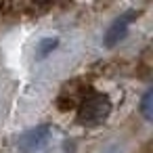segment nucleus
I'll list each match as a JSON object with an SVG mask.
<instances>
[{
    "instance_id": "f257e3e1",
    "label": "nucleus",
    "mask_w": 153,
    "mask_h": 153,
    "mask_svg": "<svg viewBox=\"0 0 153 153\" xmlns=\"http://www.w3.org/2000/svg\"><path fill=\"white\" fill-rule=\"evenodd\" d=\"M109 113H111L109 97L107 94H94V97L84 101L78 117H80V124H84V126H99L107 120Z\"/></svg>"
},
{
    "instance_id": "20e7f679",
    "label": "nucleus",
    "mask_w": 153,
    "mask_h": 153,
    "mask_svg": "<svg viewBox=\"0 0 153 153\" xmlns=\"http://www.w3.org/2000/svg\"><path fill=\"white\" fill-rule=\"evenodd\" d=\"M57 44H59V40H57V38H44V40L40 42V46H38V59L48 57V55L57 48Z\"/></svg>"
},
{
    "instance_id": "39448f33",
    "label": "nucleus",
    "mask_w": 153,
    "mask_h": 153,
    "mask_svg": "<svg viewBox=\"0 0 153 153\" xmlns=\"http://www.w3.org/2000/svg\"><path fill=\"white\" fill-rule=\"evenodd\" d=\"M153 99V92L151 90H147L145 92V97H143V103H140V109H143V115H145V120H151V101Z\"/></svg>"
},
{
    "instance_id": "7ed1b4c3",
    "label": "nucleus",
    "mask_w": 153,
    "mask_h": 153,
    "mask_svg": "<svg viewBox=\"0 0 153 153\" xmlns=\"http://www.w3.org/2000/svg\"><path fill=\"white\" fill-rule=\"evenodd\" d=\"M134 17H136V13H134V11H128V13H124L120 19L113 21V25H111V27L107 30V34H105V46H107V48H113V46L126 36L128 25L134 21Z\"/></svg>"
},
{
    "instance_id": "f03ea898",
    "label": "nucleus",
    "mask_w": 153,
    "mask_h": 153,
    "mask_svg": "<svg viewBox=\"0 0 153 153\" xmlns=\"http://www.w3.org/2000/svg\"><path fill=\"white\" fill-rule=\"evenodd\" d=\"M48 138H51V126L42 124V126H36V128L23 132L17 140V149L21 153H34L38 149H42Z\"/></svg>"
}]
</instances>
